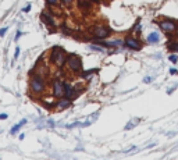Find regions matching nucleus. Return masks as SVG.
Returning <instances> with one entry per match:
<instances>
[{
	"label": "nucleus",
	"instance_id": "obj_22",
	"mask_svg": "<svg viewBox=\"0 0 178 160\" xmlns=\"http://www.w3.org/2000/svg\"><path fill=\"white\" fill-rule=\"evenodd\" d=\"M131 128H132V123H128L125 125V129H131Z\"/></svg>",
	"mask_w": 178,
	"mask_h": 160
},
{
	"label": "nucleus",
	"instance_id": "obj_15",
	"mask_svg": "<svg viewBox=\"0 0 178 160\" xmlns=\"http://www.w3.org/2000/svg\"><path fill=\"white\" fill-rule=\"evenodd\" d=\"M47 4H52V6H56L59 3V0H46Z\"/></svg>",
	"mask_w": 178,
	"mask_h": 160
},
{
	"label": "nucleus",
	"instance_id": "obj_3",
	"mask_svg": "<svg viewBox=\"0 0 178 160\" xmlns=\"http://www.w3.org/2000/svg\"><path fill=\"white\" fill-rule=\"evenodd\" d=\"M31 89H32V92H35V93H42L44 89V84H43L42 78L34 77V78L31 79Z\"/></svg>",
	"mask_w": 178,
	"mask_h": 160
},
{
	"label": "nucleus",
	"instance_id": "obj_20",
	"mask_svg": "<svg viewBox=\"0 0 178 160\" xmlns=\"http://www.w3.org/2000/svg\"><path fill=\"white\" fill-rule=\"evenodd\" d=\"M152 79H153V78H152V77H146V78H145V79H143V82H146V84H149V81H150V82H152Z\"/></svg>",
	"mask_w": 178,
	"mask_h": 160
},
{
	"label": "nucleus",
	"instance_id": "obj_12",
	"mask_svg": "<svg viewBox=\"0 0 178 160\" xmlns=\"http://www.w3.org/2000/svg\"><path fill=\"white\" fill-rule=\"evenodd\" d=\"M97 71H99V70H97V68H92V70H88V71H84V73H82V74H81V77H82V78H88V77H89V75H92V74L97 73Z\"/></svg>",
	"mask_w": 178,
	"mask_h": 160
},
{
	"label": "nucleus",
	"instance_id": "obj_9",
	"mask_svg": "<svg viewBox=\"0 0 178 160\" xmlns=\"http://www.w3.org/2000/svg\"><path fill=\"white\" fill-rule=\"evenodd\" d=\"M160 40V35L157 34V32H152V34H149V36H148V42L150 43V45H155Z\"/></svg>",
	"mask_w": 178,
	"mask_h": 160
},
{
	"label": "nucleus",
	"instance_id": "obj_17",
	"mask_svg": "<svg viewBox=\"0 0 178 160\" xmlns=\"http://www.w3.org/2000/svg\"><path fill=\"white\" fill-rule=\"evenodd\" d=\"M18 56H20V47L17 46V49H16V53H14V59H16V60H17V59H18Z\"/></svg>",
	"mask_w": 178,
	"mask_h": 160
},
{
	"label": "nucleus",
	"instance_id": "obj_8",
	"mask_svg": "<svg viewBox=\"0 0 178 160\" xmlns=\"http://www.w3.org/2000/svg\"><path fill=\"white\" fill-rule=\"evenodd\" d=\"M56 105H57V109H59V110H64V109H67V107H70V106H71V99H68V97L64 96L63 99L59 100Z\"/></svg>",
	"mask_w": 178,
	"mask_h": 160
},
{
	"label": "nucleus",
	"instance_id": "obj_10",
	"mask_svg": "<svg viewBox=\"0 0 178 160\" xmlns=\"http://www.w3.org/2000/svg\"><path fill=\"white\" fill-rule=\"evenodd\" d=\"M64 88H66V97L71 99V97L74 96V93H75V89H74V88L71 87L68 82H64Z\"/></svg>",
	"mask_w": 178,
	"mask_h": 160
},
{
	"label": "nucleus",
	"instance_id": "obj_6",
	"mask_svg": "<svg viewBox=\"0 0 178 160\" xmlns=\"http://www.w3.org/2000/svg\"><path fill=\"white\" fill-rule=\"evenodd\" d=\"M160 28L166 32H173V31H176L177 26H176V22L170 21V20H166V21L160 22Z\"/></svg>",
	"mask_w": 178,
	"mask_h": 160
},
{
	"label": "nucleus",
	"instance_id": "obj_21",
	"mask_svg": "<svg viewBox=\"0 0 178 160\" xmlns=\"http://www.w3.org/2000/svg\"><path fill=\"white\" fill-rule=\"evenodd\" d=\"M170 74L171 75H176V74H178V71L176 68H170Z\"/></svg>",
	"mask_w": 178,
	"mask_h": 160
},
{
	"label": "nucleus",
	"instance_id": "obj_2",
	"mask_svg": "<svg viewBox=\"0 0 178 160\" xmlns=\"http://www.w3.org/2000/svg\"><path fill=\"white\" fill-rule=\"evenodd\" d=\"M67 63H68V67H70L73 71H79L82 67L81 59L75 54H68L67 56Z\"/></svg>",
	"mask_w": 178,
	"mask_h": 160
},
{
	"label": "nucleus",
	"instance_id": "obj_7",
	"mask_svg": "<svg viewBox=\"0 0 178 160\" xmlns=\"http://www.w3.org/2000/svg\"><path fill=\"white\" fill-rule=\"evenodd\" d=\"M107 35H109V29L106 28V26L99 25L95 28V36H96L97 39H103V38H106Z\"/></svg>",
	"mask_w": 178,
	"mask_h": 160
},
{
	"label": "nucleus",
	"instance_id": "obj_24",
	"mask_svg": "<svg viewBox=\"0 0 178 160\" xmlns=\"http://www.w3.org/2000/svg\"><path fill=\"white\" fill-rule=\"evenodd\" d=\"M64 3H70V2H73V0H63Z\"/></svg>",
	"mask_w": 178,
	"mask_h": 160
},
{
	"label": "nucleus",
	"instance_id": "obj_18",
	"mask_svg": "<svg viewBox=\"0 0 178 160\" xmlns=\"http://www.w3.org/2000/svg\"><path fill=\"white\" fill-rule=\"evenodd\" d=\"M24 13H28V11H31V4H28V6H26V7H24Z\"/></svg>",
	"mask_w": 178,
	"mask_h": 160
},
{
	"label": "nucleus",
	"instance_id": "obj_4",
	"mask_svg": "<svg viewBox=\"0 0 178 160\" xmlns=\"http://www.w3.org/2000/svg\"><path fill=\"white\" fill-rule=\"evenodd\" d=\"M53 95L57 97H64L66 96V88H64V82L59 81V79H56L54 82H53Z\"/></svg>",
	"mask_w": 178,
	"mask_h": 160
},
{
	"label": "nucleus",
	"instance_id": "obj_13",
	"mask_svg": "<svg viewBox=\"0 0 178 160\" xmlns=\"http://www.w3.org/2000/svg\"><path fill=\"white\" fill-rule=\"evenodd\" d=\"M21 125H22V124H21V123H20V124H16V125H13V128H11L10 134H11V135H16V134H17V132H18V131H20V128H21Z\"/></svg>",
	"mask_w": 178,
	"mask_h": 160
},
{
	"label": "nucleus",
	"instance_id": "obj_1",
	"mask_svg": "<svg viewBox=\"0 0 178 160\" xmlns=\"http://www.w3.org/2000/svg\"><path fill=\"white\" fill-rule=\"evenodd\" d=\"M52 60L54 61V64L57 67H63L64 64H66L67 61V57L66 54H64L63 49H60V47H53V52H52Z\"/></svg>",
	"mask_w": 178,
	"mask_h": 160
},
{
	"label": "nucleus",
	"instance_id": "obj_16",
	"mask_svg": "<svg viewBox=\"0 0 178 160\" xmlns=\"http://www.w3.org/2000/svg\"><path fill=\"white\" fill-rule=\"evenodd\" d=\"M6 32H7V28H2L0 29V38H3L6 35Z\"/></svg>",
	"mask_w": 178,
	"mask_h": 160
},
{
	"label": "nucleus",
	"instance_id": "obj_5",
	"mask_svg": "<svg viewBox=\"0 0 178 160\" xmlns=\"http://www.w3.org/2000/svg\"><path fill=\"white\" fill-rule=\"evenodd\" d=\"M124 43H125V46H128L129 49H132V50H141L142 49V45L135 39V38H131V36L125 38Z\"/></svg>",
	"mask_w": 178,
	"mask_h": 160
},
{
	"label": "nucleus",
	"instance_id": "obj_19",
	"mask_svg": "<svg viewBox=\"0 0 178 160\" xmlns=\"http://www.w3.org/2000/svg\"><path fill=\"white\" fill-rule=\"evenodd\" d=\"M7 117H8V115L6 114V113H2V114H0V120H7Z\"/></svg>",
	"mask_w": 178,
	"mask_h": 160
},
{
	"label": "nucleus",
	"instance_id": "obj_25",
	"mask_svg": "<svg viewBox=\"0 0 178 160\" xmlns=\"http://www.w3.org/2000/svg\"><path fill=\"white\" fill-rule=\"evenodd\" d=\"M95 2H96V0H95Z\"/></svg>",
	"mask_w": 178,
	"mask_h": 160
},
{
	"label": "nucleus",
	"instance_id": "obj_14",
	"mask_svg": "<svg viewBox=\"0 0 178 160\" xmlns=\"http://www.w3.org/2000/svg\"><path fill=\"white\" fill-rule=\"evenodd\" d=\"M168 60H170L171 63H174V64H176L177 61H178V57H177V54H171L170 57H168Z\"/></svg>",
	"mask_w": 178,
	"mask_h": 160
},
{
	"label": "nucleus",
	"instance_id": "obj_11",
	"mask_svg": "<svg viewBox=\"0 0 178 160\" xmlns=\"http://www.w3.org/2000/svg\"><path fill=\"white\" fill-rule=\"evenodd\" d=\"M42 20H43V21L47 24V25H52V26H54V21H53V20H52V17H49V14H47L46 11H44V13L42 14Z\"/></svg>",
	"mask_w": 178,
	"mask_h": 160
},
{
	"label": "nucleus",
	"instance_id": "obj_23",
	"mask_svg": "<svg viewBox=\"0 0 178 160\" xmlns=\"http://www.w3.org/2000/svg\"><path fill=\"white\" fill-rule=\"evenodd\" d=\"M171 49H174V50H178V43H174V45L171 46Z\"/></svg>",
	"mask_w": 178,
	"mask_h": 160
}]
</instances>
